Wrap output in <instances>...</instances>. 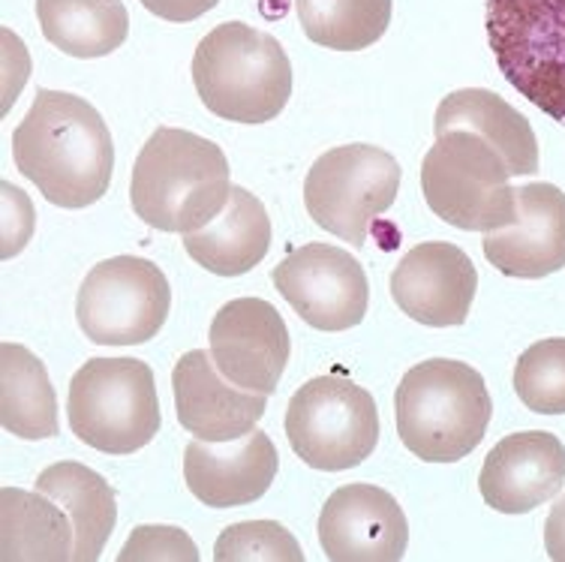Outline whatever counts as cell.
I'll use <instances>...</instances> for the list:
<instances>
[{
	"mask_svg": "<svg viewBox=\"0 0 565 562\" xmlns=\"http://www.w3.org/2000/svg\"><path fill=\"white\" fill-rule=\"evenodd\" d=\"M12 157L24 178L61 208H87L109 193L115 145L87 99L40 87L12 132Z\"/></svg>",
	"mask_w": 565,
	"mask_h": 562,
	"instance_id": "cell-1",
	"label": "cell"
},
{
	"mask_svg": "<svg viewBox=\"0 0 565 562\" xmlns=\"http://www.w3.org/2000/svg\"><path fill=\"white\" fill-rule=\"evenodd\" d=\"M228 160L196 132L160 127L132 166V211L160 232H196L228 202Z\"/></svg>",
	"mask_w": 565,
	"mask_h": 562,
	"instance_id": "cell-2",
	"label": "cell"
},
{
	"mask_svg": "<svg viewBox=\"0 0 565 562\" xmlns=\"http://www.w3.org/2000/svg\"><path fill=\"white\" fill-rule=\"evenodd\" d=\"M490 415L493 403L479 370L451 358L415 364L394 394L401 443L427 464H457L476 452Z\"/></svg>",
	"mask_w": 565,
	"mask_h": 562,
	"instance_id": "cell-3",
	"label": "cell"
},
{
	"mask_svg": "<svg viewBox=\"0 0 565 562\" xmlns=\"http://www.w3.org/2000/svg\"><path fill=\"white\" fill-rule=\"evenodd\" d=\"M193 85L217 118L265 124L292 97V64L271 33L226 22L199 43Z\"/></svg>",
	"mask_w": 565,
	"mask_h": 562,
	"instance_id": "cell-4",
	"label": "cell"
},
{
	"mask_svg": "<svg viewBox=\"0 0 565 562\" xmlns=\"http://www.w3.org/2000/svg\"><path fill=\"white\" fill-rule=\"evenodd\" d=\"M500 151L479 132L448 130L422 162L427 205L448 226L463 232H493L514 223L518 190Z\"/></svg>",
	"mask_w": 565,
	"mask_h": 562,
	"instance_id": "cell-5",
	"label": "cell"
},
{
	"mask_svg": "<svg viewBox=\"0 0 565 562\" xmlns=\"http://www.w3.org/2000/svg\"><path fill=\"white\" fill-rule=\"evenodd\" d=\"M70 431L103 455H132L160 431L153 373L136 358H90L70 382Z\"/></svg>",
	"mask_w": 565,
	"mask_h": 562,
	"instance_id": "cell-6",
	"label": "cell"
},
{
	"mask_svg": "<svg viewBox=\"0 0 565 562\" xmlns=\"http://www.w3.org/2000/svg\"><path fill=\"white\" fill-rule=\"evenodd\" d=\"M488 43L505 82L565 127V0H488Z\"/></svg>",
	"mask_w": 565,
	"mask_h": 562,
	"instance_id": "cell-7",
	"label": "cell"
},
{
	"mask_svg": "<svg viewBox=\"0 0 565 562\" xmlns=\"http://www.w3.org/2000/svg\"><path fill=\"white\" fill-rule=\"evenodd\" d=\"M286 436L307 466L343 473L373 455L380 443V410L373 394L352 379L316 377L292 394Z\"/></svg>",
	"mask_w": 565,
	"mask_h": 562,
	"instance_id": "cell-8",
	"label": "cell"
},
{
	"mask_svg": "<svg viewBox=\"0 0 565 562\" xmlns=\"http://www.w3.org/2000/svg\"><path fill=\"white\" fill-rule=\"evenodd\" d=\"M401 166L376 145H343L310 166L305 181L307 214L319 229L361 250L370 223L394 205Z\"/></svg>",
	"mask_w": 565,
	"mask_h": 562,
	"instance_id": "cell-9",
	"label": "cell"
},
{
	"mask_svg": "<svg viewBox=\"0 0 565 562\" xmlns=\"http://www.w3.org/2000/svg\"><path fill=\"white\" fill-rule=\"evenodd\" d=\"M172 289L153 262L115 256L94 265L76 298V319L97 347H139L163 328Z\"/></svg>",
	"mask_w": 565,
	"mask_h": 562,
	"instance_id": "cell-10",
	"label": "cell"
},
{
	"mask_svg": "<svg viewBox=\"0 0 565 562\" xmlns=\"http://www.w3.org/2000/svg\"><path fill=\"white\" fill-rule=\"evenodd\" d=\"M271 280L295 314L319 331H347L367 314V274L349 250L305 244L271 271Z\"/></svg>",
	"mask_w": 565,
	"mask_h": 562,
	"instance_id": "cell-11",
	"label": "cell"
},
{
	"mask_svg": "<svg viewBox=\"0 0 565 562\" xmlns=\"http://www.w3.org/2000/svg\"><path fill=\"white\" fill-rule=\"evenodd\" d=\"M292 340L277 307L238 298L220 307L211 322V358L228 382L256 394H274L289 364Z\"/></svg>",
	"mask_w": 565,
	"mask_h": 562,
	"instance_id": "cell-12",
	"label": "cell"
},
{
	"mask_svg": "<svg viewBox=\"0 0 565 562\" xmlns=\"http://www.w3.org/2000/svg\"><path fill=\"white\" fill-rule=\"evenodd\" d=\"M319 544L331 562H397L409 544V523L388 490L343 485L322 506Z\"/></svg>",
	"mask_w": 565,
	"mask_h": 562,
	"instance_id": "cell-13",
	"label": "cell"
},
{
	"mask_svg": "<svg viewBox=\"0 0 565 562\" xmlns=\"http://www.w3.org/2000/svg\"><path fill=\"white\" fill-rule=\"evenodd\" d=\"M479 271L448 241H427L409 250L392 274V298L403 314L430 328L463 325L476 301Z\"/></svg>",
	"mask_w": 565,
	"mask_h": 562,
	"instance_id": "cell-14",
	"label": "cell"
},
{
	"mask_svg": "<svg viewBox=\"0 0 565 562\" xmlns=\"http://www.w3.org/2000/svg\"><path fill=\"white\" fill-rule=\"evenodd\" d=\"M174 412L186 433L205 443H228L256 431L268 397L228 382L205 349L181 356L172 370Z\"/></svg>",
	"mask_w": 565,
	"mask_h": 562,
	"instance_id": "cell-15",
	"label": "cell"
},
{
	"mask_svg": "<svg viewBox=\"0 0 565 562\" xmlns=\"http://www.w3.org/2000/svg\"><path fill=\"white\" fill-rule=\"evenodd\" d=\"M481 250L505 277L539 280L565 268V193L554 184L518 190V214L505 229L484 232Z\"/></svg>",
	"mask_w": 565,
	"mask_h": 562,
	"instance_id": "cell-16",
	"label": "cell"
},
{
	"mask_svg": "<svg viewBox=\"0 0 565 562\" xmlns=\"http://www.w3.org/2000/svg\"><path fill=\"white\" fill-rule=\"evenodd\" d=\"M280 455L268 433L250 431L228 443L193 439L184 452L190 494L211 509H238L268 494Z\"/></svg>",
	"mask_w": 565,
	"mask_h": 562,
	"instance_id": "cell-17",
	"label": "cell"
},
{
	"mask_svg": "<svg viewBox=\"0 0 565 562\" xmlns=\"http://www.w3.org/2000/svg\"><path fill=\"white\" fill-rule=\"evenodd\" d=\"M565 485V445L554 433L523 431L505 436L484 457L479 490L490 509L526 515L554 499Z\"/></svg>",
	"mask_w": 565,
	"mask_h": 562,
	"instance_id": "cell-18",
	"label": "cell"
},
{
	"mask_svg": "<svg viewBox=\"0 0 565 562\" xmlns=\"http://www.w3.org/2000/svg\"><path fill=\"white\" fill-rule=\"evenodd\" d=\"M271 247V220L259 199L244 190H228L226 208L207 226L186 232L184 250L190 259L217 277L247 274L268 256Z\"/></svg>",
	"mask_w": 565,
	"mask_h": 562,
	"instance_id": "cell-19",
	"label": "cell"
},
{
	"mask_svg": "<svg viewBox=\"0 0 565 562\" xmlns=\"http://www.w3.org/2000/svg\"><path fill=\"white\" fill-rule=\"evenodd\" d=\"M434 130L436 136L448 130L479 132L481 139H488L500 151L511 178L539 172V141L530 120L493 91L463 87L448 94L436 108Z\"/></svg>",
	"mask_w": 565,
	"mask_h": 562,
	"instance_id": "cell-20",
	"label": "cell"
},
{
	"mask_svg": "<svg viewBox=\"0 0 565 562\" xmlns=\"http://www.w3.org/2000/svg\"><path fill=\"white\" fill-rule=\"evenodd\" d=\"M36 490L49 499H55L73 520V530H76L73 560H99V553L115 530V520H118L115 490L109 487V481L87 466L64 460V464L49 466L40 473Z\"/></svg>",
	"mask_w": 565,
	"mask_h": 562,
	"instance_id": "cell-21",
	"label": "cell"
},
{
	"mask_svg": "<svg viewBox=\"0 0 565 562\" xmlns=\"http://www.w3.org/2000/svg\"><path fill=\"white\" fill-rule=\"evenodd\" d=\"M76 530L55 499L19 487L0 490V556L15 560H73Z\"/></svg>",
	"mask_w": 565,
	"mask_h": 562,
	"instance_id": "cell-22",
	"label": "cell"
},
{
	"mask_svg": "<svg viewBox=\"0 0 565 562\" xmlns=\"http://www.w3.org/2000/svg\"><path fill=\"white\" fill-rule=\"evenodd\" d=\"M0 424L19 439L57 436V397L45 364L19 343L0 347Z\"/></svg>",
	"mask_w": 565,
	"mask_h": 562,
	"instance_id": "cell-23",
	"label": "cell"
},
{
	"mask_svg": "<svg viewBox=\"0 0 565 562\" xmlns=\"http://www.w3.org/2000/svg\"><path fill=\"white\" fill-rule=\"evenodd\" d=\"M36 19L45 40L70 57H106L130 33L120 0H36Z\"/></svg>",
	"mask_w": 565,
	"mask_h": 562,
	"instance_id": "cell-24",
	"label": "cell"
},
{
	"mask_svg": "<svg viewBox=\"0 0 565 562\" xmlns=\"http://www.w3.org/2000/svg\"><path fill=\"white\" fill-rule=\"evenodd\" d=\"M307 40L334 52H361L392 24V0H295Z\"/></svg>",
	"mask_w": 565,
	"mask_h": 562,
	"instance_id": "cell-25",
	"label": "cell"
},
{
	"mask_svg": "<svg viewBox=\"0 0 565 562\" xmlns=\"http://www.w3.org/2000/svg\"><path fill=\"white\" fill-rule=\"evenodd\" d=\"M514 391L526 410L565 415V337L539 340L518 358Z\"/></svg>",
	"mask_w": 565,
	"mask_h": 562,
	"instance_id": "cell-26",
	"label": "cell"
},
{
	"mask_svg": "<svg viewBox=\"0 0 565 562\" xmlns=\"http://www.w3.org/2000/svg\"><path fill=\"white\" fill-rule=\"evenodd\" d=\"M217 562H305V551L282 523L247 520L223 530L214 544Z\"/></svg>",
	"mask_w": 565,
	"mask_h": 562,
	"instance_id": "cell-27",
	"label": "cell"
},
{
	"mask_svg": "<svg viewBox=\"0 0 565 562\" xmlns=\"http://www.w3.org/2000/svg\"><path fill=\"white\" fill-rule=\"evenodd\" d=\"M120 562L130 560H186L196 562L199 551L190 536L174 527H139L118 553Z\"/></svg>",
	"mask_w": 565,
	"mask_h": 562,
	"instance_id": "cell-28",
	"label": "cell"
},
{
	"mask_svg": "<svg viewBox=\"0 0 565 562\" xmlns=\"http://www.w3.org/2000/svg\"><path fill=\"white\" fill-rule=\"evenodd\" d=\"M220 0H141V7L153 12L157 19L166 22H196L199 15H205L217 7Z\"/></svg>",
	"mask_w": 565,
	"mask_h": 562,
	"instance_id": "cell-29",
	"label": "cell"
},
{
	"mask_svg": "<svg viewBox=\"0 0 565 562\" xmlns=\"http://www.w3.org/2000/svg\"><path fill=\"white\" fill-rule=\"evenodd\" d=\"M544 551L554 562H565V497L556 499V506L544 523Z\"/></svg>",
	"mask_w": 565,
	"mask_h": 562,
	"instance_id": "cell-30",
	"label": "cell"
}]
</instances>
